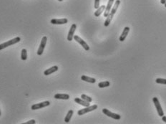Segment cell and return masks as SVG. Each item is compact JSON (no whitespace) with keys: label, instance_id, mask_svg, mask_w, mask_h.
I'll return each instance as SVG.
<instances>
[{"label":"cell","instance_id":"6da1fadb","mask_svg":"<svg viewBox=\"0 0 166 124\" xmlns=\"http://www.w3.org/2000/svg\"><path fill=\"white\" fill-rule=\"evenodd\" d=\"M120 4V0H116L114 6H112V8L111 9V10H110V13H109L108 16L106 17L105 22L104 23V26H105V27H108V26L110 25V24L111 22L113 17H114L115 14L116 13V12H117L118 9Z\"/></svg>","mask_w":166,"mask_h":124},{"label":"cell","instance_id":"7a4b0ae2","mask_svg":"<svg viewBox=\"0 0 166 124\" xmlns=\"http://www.w3.org/2000/svg\"><path fill=\"white\" fill-rule=\"evenodd\" d=\"M20 40H21V38L19 37H16L12 39V40H10L9 41L5 42L2 44H0V50H3V49L7 48V47H10L11 45L18 43L19 42H20Z\"/></svg>","mask_w":166,"mask_h":124},{"label":"cell","instance_id":"3957f363","mask_svg":"<svg viewBox=\"0 0 166 124\" xmlns=\"http://www.w3.org/2000/svg\"><path fill=\"white\" fill-rule=\"evenodd\" d=\"M153 101L154 105L155 106V108H156L158 115L160 116V117L163 116V115H164V112H163V108L161 107V105H160V101H159L158 98H156V97H154L153 98Z\"/></svg>","mask_w":166,"mask_h":124},{"label":"cell","instance_id":"277c9868","mask_svg":"<svg viewBox=\"0 0 166 124\" xmlns=\"http://www.w3.org/2000/svg\"><path fill=\"white\" fill-rule=\"evenodd\" d=\"M97 108V105H91V106L89 105V106L85 107V108H83V109L79 110V111H77V114L79 115H82L87 113H89V112L95 111Z\"/></svg>","mask_w":166,"mask_h":124},{"label":"cell","instance_id":"5b68a950","mask_svg":"<svg viewBox=\"0 0 166 124\" xmlns=\"http://www.w3.org/2000/svg\"><path fill=\"white\" fill-rule=\"evenodd\" d=\"M47 41V37L46 36L43 37L42 39L41 43H40V45H39V47L37 52V54L38 55H42L43 52L45 50V47H46Z\"/></svg>","mask_w":166,"mask_h":124},{"label":"cell","instance_id":"8992f818","mask_svg":"<svg viewBox=\"0 0 166 124\" xmlns=\"http://www.w3.org/2000/svg\"><path fill=\"white\" fill-rule=\"evenodd\" d=\"M102 113L105 115H106L107 116L110 117V118H113V119H115V120H120L121 118V115H120L119 114H117V113H112V112L110 111L109 110L106 109V108H103L102 109Z\"/></svg>","mask_w":166,"mask_h":124},{"label":"cell","instance_id":"52a82bcc","mask_svg":"<svg viewBox=\"0 0 166 124\" xmlns=\"http://www.w3.org/2000/svg\"><path fill=\"white\" fill-rule=\"evenodd\" d=\"M50 105V102L48 101V100H46V101L42 102V103H37V104H34V105H32L31 107V109L35 111V110H38V109H41V108H45V107H47V106H49Z\"/></svg>","mask_w":166,"mask_h":124},{"label":"cell","instance_id":"ba28073f","mask_svg":"<svg viewBox=\"0 0 166 124\" xmlns=\"http://www.w3.org/2000/svg\"><path fill=\"white\" fill-rule=\"evenodd\" d=\"M74 40L76 42H77L80 45H81V46H82V47L85 50L87 51L89 50V45H87L86 42L83 40L82 39L80 38L79 36H77V35H74Z\"/></svg>","mask_w":166,"mask_h":124},{"label":"cell","instance_id":"9c48e42d","mask_svg":"<svg viewBox=\"0 0 166 124\" xmlns=\"http://www.w3.org/2000/svg\"><path fill=\"white\" fill-rule=\"evenodd\" d=\"M76 29H77V25L75 24H72L70 29V31L68 32V35H67V40L68 41H72L73 40L74 34Z\"/></svg>","mask_w":166,"mask_h":124},{"label":"cell","instance_id":"30bf717a","mask_svg":"<svg viewBox=\"0 0 166 124\" xmlns=\"http://www.w3.org/2000/svg\"><path fill=\"white\" fill-rule=\"evenodd\" d=\"M114 2H115V0H109L108 1L107 5L106 6L105 10L104 11V17H107L108 16L109 13H110V10L112 9V6L113 3H114Z\"/></svg>","mask_w":166,"mask_h":124},{"label":"cell","instance_id":"8fae6325","mask_svg":"<svg viewBox=\"0 0 166 124\" xmlns=\"http://www.w3.org/2000/svg\"><path fill=\"white\" fill-rule=\"evenodd\" d=\"M51 24L53 25H64L67 24L68 20L66 18H62V19H51Z\"/></svg>","mask_w":166,"mask_h":124},{"label":"cell","instance_id":"7c38bea8","mask_svg":"<svg viewBox=\"0 0 166 124\" xmlns=\"http://www.w3.org/2000/svg\"><path fill=\"white\" fill-rule=\"evenodd\" d=\"M129 32H130V27H125L124 28V29H123L120 38H119V40L120 42L124 41V40L127 37V36H128Z\"/></svg>","mask_w":166,"mask_h":124},{"label":"cell","instance_id":"4fadbf2b","mask_svg":"<svg viewBox=\"0 0 166 124\" xmlns=\"http://www.w3.org/2000/svg\"><path fill=\"white\" fill-rule=\"evenodd\" d=\"M58 70V67L57 66H56V65H54V66H52L50 68H49L47 70H46L44 72V75H51V74L54 73L55 72H57Z\"/></svg>","mask_w":166,"mask_h":124},{"label":"cell","instance_id":"5bb4252c","mask_svg":"<svg viewBox=\"0 0 166 124\" xmlns=\"http://www.w3.org/2000/svg\"><path fill=\"white\" fill-rule=\"evenodd\" d=\"M74 102H75V103H78V104H80V105H82V106H84V107H87V106H89V103L85 101V100H84L82 98H74Z\"/></svg>","mask_w":166,"mask_h":124},{"label":"cell","instance_id":"9a60e30c","mask_svg":"<svg viewBox=\"0 0 166 124\" xmlns=\"http://www.w3.org/2000/svg\"><path fill=\"white\" fill-rule=\"evenodd\" d=\"M81 79L83 81H85L87 83H95L96 82V80L93 78H90V77L87 76V75H82L81 76Z\"/></svg>","mask_w":166,"mask_h":124},{"label":"cell","instance_id":"2e32d148","mask_svg":"<svg viewBox=\"0 0 166 124\" xmlns=\"http://www.w3.org/2000/svg\"><path fill=\"white\" fill-rule=\"evenodd\" d=\"M105 7L106 6L105 5H102L101 6H99L98 9H97V10L95 11V16L97 17H98L101 15V14H102L105 10Z\"/></svg>","mask_w":166,"mask_h":124},{"label":"cell","instance_id":"e0dca14e","mask_svg":"<svg viewBox=\"0 0 166 124\" xmlns=\"http://www.w3.org/2000/svg\"><path fill=\"white\" fill-rule=\"evenodd\" d=\"M55 99H61V100H68L70 99V96L68 94H56L54 95Z\"/></svg>","mask_w":166,"mask_h":124},{"label":"cell","instance_id":"ac0fdd59","mask_svg":"<svg viewBox=\"0 0 166 124\" xmlns=\"http://www.w3.org/2000/svg\"><path fill=\"white\" fill-rule=\"evenodd\" d=\"M74 111L72 110H70L69 111L67 112V115L65 116V118H64V122L65 123H69L70 121L71 118L72 117V115H73Z\"/></svg>","mask_w":166,"mask_h":124},{"label":"cell","instance_id":"d6986e66","mask_svg":"<svg viewBox=\"0 0 166 124\" xmlns=\"http://www.w3.org/2000/svg\"><path fill=\"white\" fill-rule=\"evenodd\" d=\"M110 85V83L109 81H103V82H100L98 83V87L100 88H107L109 87Z\"/></svg>","mask_w":166,"mask_h":124},{"label":"cell","instance_id":"ffe728a7","mask_svg":"<svg viewBox=\"0 0 166 124\" xmlns=\"http://www.w3.org/2000/svg\"><path fill=\"white\" fill-rule=\"evenodd\" d=\"M21 59L22 60H26L27 59V52L26 49H23L21 52Z\"/></svg>","mask_w":166,"mask_h":124},{"label":"cell","instance_id":"44dd1931","mask_svg":"<svg viewBox=\"0 0 166 124\" xmlns=\"http://www.w3.org/2000/svg\"><path fill=\"white\" fill-rule=\"evenodd\" d=\"M81 98L83 99V100H85V101L88 102V103H91V102L93 101V99L91 98L90 97H89V96L85 95V94H82V95L81 96Z\"/></svg>","mask_w":166,"mask_h":124},{"label":"cell","instance_id":"7402d4cb","mask_svg":"<svg viewBox=\"0 0 166 124\" xmlns=\"http://www.w3.org/2000/svg\"><path fill=\"white\" fill-rule=\"evenodd\" d=\"M155 82L158 84H163V85H166V79L163 78H157Z\"/></svg>","mask_w":166,"mask_h":124},{"label":"cell","instance_id":"603a6c76","mask_svg":"<svg viewBox=\"0 0 166 124\" xmlns=\"http://www.w3.org/2000/svg\"><path fill=\"white\" fill-rule=\"evenodd\" d=\"M99 2L100 0H95V4H94V7L95 8L96 10L98 9L99 7Z\"/></svg>","mask_w":166,"mask_h":124},{"label":"cell","instance_id":"cb8c5ba5","mask_svg":"<svg viewBox=\"0 0 166 124\" xmlns=\"http://www.w3.org/2000/svg\"><path fill=\"white\" fill-rule=\"evenodd\" d=\"M36 123V121L33 119V120H30V121H27V122H26L24 123L23 124H35Z\"/></svg>","mask_w":166,"mask_h":124},{"label":"cell","instance_id":"d4e9b609","mask_svg":"<svg viewBox=\"0 0 166 124\" xmlns=\"http://www.w3.org/2000/svg\"><path fill=\"white\" fill-rule=\"evenodd\" d=\"M162 121H163V122H165V123H166V116H162Z\"/></svg>","mask_w":166,"mask_h":124},{"label":"cell","instance_id":"484cf974","mask_svg":"<svg viewBox=\"0 0 166 124\" xmlns=\"http://www.w3.org/2000/svg\"><path fill=\"white\" fill-rule=\"evenodd\" d=\"M166 2V0H160V3L162 4H165Z\"/></svg>","mask_w":166,"mask_h":124},{"label":"cell","instance_id":"4316f807","mask_svg":"<svg viewBox=\"0 0 166 124\" xmlns=\"http://www.w3.org/2000/svg\"><path fill=\"white\" fill-rule=\"evenodd\" d=\"M58 1H59V2H62L63 0H58Z\"/></svg>","mask_w":166,"mask_h":124},{"label":"cell","instance_id":"83f0119b","mask_svg":"<svg viewBox=\"0 0 166 124\" xmlns=\"http://www.w3.org/2000/svg\"><path fill=\"white\" fill-rule=\"evenodd\" d=\"M164 5H165V7H166V2H165V4H164Z\"/></svg>","mask_w":166,"mask_h":124},{"label":"cell","instance_id":"f1b7e54d","mask_svg":"<svg viewBox=\"0 0 166 124\" xmlns=\"http://www.w3.org/2000/svg\"><path fill=\"white\" fill-rule=\"evenodd\" d=\"M0 115H1V111H0Z\"/></svg>","mask_w":166,"mask_h":124}]
</instances>
